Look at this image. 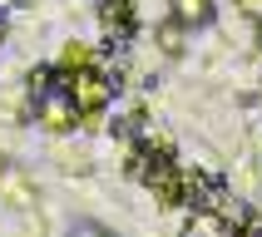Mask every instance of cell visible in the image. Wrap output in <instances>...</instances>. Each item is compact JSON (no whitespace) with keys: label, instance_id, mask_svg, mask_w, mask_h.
Returning a JSON list of instances; mask_svg holds the SVG:
<instances>
[{"label":"cell","instance_id":"4","mask_svg":"<svg viewBox=\"0 0 262 237\" xmlns=\"http://www.w3.org/2000/svg\"><path fill=\"white\" fill-rule=\"evenodd\" d=\"M70 237H109V232H104V227H94V222H79Z\"/></svg>","mask_w":262,"mask_h":237},{"label":"cell","instance_id":"5","mask_svg":"<svg viewBox=\"0 0 262 237\" xmlns=\"http://www.w3.org/2000/svg\"><path fill=\"white\" fill-rule=\"evenodd\" d=\"M237 237H262V218H248V222H243V232H237Z\"/></svg>","mask_w":262,"mask_h":237},{"label":"cell","instance_id":"3","mask_svg":"<svg viewBox=\"0 0 262 237\" xmlns=\"http://www.w3.org/2000/svg\"><path fill=\"white\" fill-rule=\"evenodd\" d=\"M99 15H104V20H109V25L119 30V35H124V30L134 25V10H129V0H99Z\"/></svg>","mask_w":262,"mask_h":237},{"label":"cell","instance_id":"2","mask_svg":"<svg viewBox=\"0 0 262 237\" xmlns=\"http://www.w3.org/2000/svg\"><path fill=\"white\" fill-rule=\"evenodd\" d=\"M208 15H213L208 0H173V20H178V25H203Z\"/></svg>","mask_w":262,"mask_h":237},{"label":"cell","instance_id":"1","mask_svg":"<svg viewBox=\"0 0 262 237\" xmlns=\"http://www.w3.org/2000/svg\"><path fill=\"white\" fill-rule=\"evenodd\" d=\"M59 79H64V89L74 94L79 114H94V109H104V104H109V94H114V84H109L99 69H74V74H59Z\"/></svg>","mask_w":262,"mask_h":237}]
</instances>
